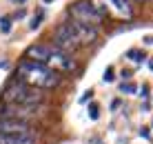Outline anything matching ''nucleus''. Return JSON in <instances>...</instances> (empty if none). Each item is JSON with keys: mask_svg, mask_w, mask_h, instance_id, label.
Returning a JSON list of instances; mask_svg holds the SVG:
<instances>
[{"mask_svg": "<svg viewBox=\"0 0 153 144\" xmlns=\"http://www.w3.org/2000/svg\"><path fill=\"white\" fill-rule=\"evenodd\" d=\"M20 71V78L25 80L31 87H40V89H51L60 82V78L56 76V71L51 67L42 65V62H36V60H25L22 65L18 67Z\"/></svg>", "mask_w": 153, "mask_h": 144, "instance_id": "obj_1", "label": "nucleus"}, {"mask_svg": "<svg viewBox=\"0 0 153 144\" xmlns=\"http://www.w3.org/2000/svg\"><path fill=\"white\" fill-rule=\"evenodd\" d=\"M2 100L7 104H22V106H36L40 104V95L31 84H27L22 78L11 80L7 89L2 91Z\"/></svg>", "mask_w": 153, "mask_h": 144, "instance_id": "obj_2", "label": "nucleus"}, {"mask_svg": "<svg viewBox=\"0 0 153 144\" xmlns=\"http://www.w3.org/2000/svg\"><path fill=\"white\" fill-rule=\"evenodd\" d=\"M71 16H73V20L84 22V24H91V27H96L100 20H102V13H100L98 9L93 7V2H89V0H82V2L73 4L71 7Z\"/></svg>", "mask_w": 153, "mask_h": 144, "instance_id": "obj_3", "label": "nucleus"}, {"mask_svg": "<svg viewBox=\"0 0 153 144\" xmlns=\"http://www.w3.org/2000/svg\"><path fill=\"white\" fill-rule=\"evenodd\" d=\"M56 47L60 51L62 49H76V47H80V42H78V38H76V33H73V29H71L69 22L60 24L56 29Z\"/></svg>", "mask_w": 153, "mask_h": 144, "instance_id": "obj_4", "label": "nucleus"}, {"mask_svg": "<svg viewBox=\"0 0 153 144\" xmlns=\"http://www.w3.org/2000/svg\"><path fill=\"white\" fill-rule=\"evenodd\" d=\"M0 133H4V135H31V129L25 120L0 118Z\"/></svg>", "mask_w": 153, "mask_h": 144, "instance_id": "obj_5", "label": "nucleus"}, {"mask_svg": "<svg viewBox=\"0 0 153 144\" xmlns=\"http://www.w3.org/2000/svg\"><path fill=\"white\" fill-rule=\"evenodd\" d=\"M69 24H71V29H73V33H76V38H78L80 45H89V42H93L98 38V29H96V27L78 22V20H71Z\"/></svg>", "mask_w": 153, "mask_h": 144, "instance_id": "obj_6", "label": "nucleus"}, {"mask_svg": "<svg viewBox=\"0 0 153 144\" xmlns=\"http://www.w3.org/2000/svg\"><path fill=\"white\" fill-rule=\"evenodd\" d=\"M100 13H107V11H113L118 16H122V18H129L131 16V4L129 0H102V4L100 7H96Z\"/></svg>", "mask_w": 153, "mask_h": 144, "instance_id": "obj_7", "label": "nucleus"}, {"mask_svg": "<svg viewBox=\"0 0 153 144\" xmlns=\"http://www.w3.org/2000/svg\"><path fill=\"white\" fill-rule=\"evenodd\" d=\"M51 51H53V47H47V45H33L27 49V60H36V62H42V65H47L51 58Z\"/></svg>", "mask_w": 153, "mask_h": 144, "instance_id": "obj_8", "label": "nucleus"}, {"mask_svg": "<svg viewBox=\"0 0 153 144\" xmlns=\"http://www.w3.org/2000/svg\"><path fill=\"white\" fill-rule=\"evenodd\" d=\"M47 67H56V69H62V71H69V69H73V60H69V56L56 47L51 51V58L47 62Z\"/></svg>", "mask_w": 153, "mask_h": 144, "instance_id": "obj_9", "label": "nucleus"}, {"mask_svg": "<svg viewBox=\"0 0 153 144\" xmlns=\"http://www.w3.org/2000/svg\"><path fill=\"white\" fill-rule=\"evenodd\" d=\"M0 144H33L31 135H4L0 133Z\"/></svg>", "mask_w": 153, "mask_h": 144, "instance_id": "obj_10", "label": "nucleus"}, {"mask_svg": "<svg viewBox=\"0 0 153 144\" xmlns=\"http://www.w3.org/2000/svg\"><path fill=\"white\" fill-rule=\"evenodd\" d=\"M0 29H2L4 33L11 29V18H9V16H2V18H0Z\"/></svg>", "mask_w": 153, "mask_h": 144, "instance_id": "obj_11", "label": "nucleus"}, {"mask_svg": "<svg viewBox=\"0 0 153 144\" xmlns=\"http://www.w3.org/2000/svg\"><path fill=\"white\" fill-rule=\"evenodd\" d=\"M98 111H100V109H98V104H96V102L89 104V115H91V120H98V115H100Z\"/></svg>", "mask_w": 153, "mask_h": 144, "instance_id": "obj_12", "label": "nucleus"}, {"mask_svg": "<svg viewBox=\"0 0 153 144\" xmlns=\"http://www.w3.org/2000/svg\"><path fill=\"white\" fill-rule=\"evenodd\" d=\"M120 91H122V93H135V91H138V87H135V84H122V87H120Z\"/></svg>", "mask_w": 153, "mask_h": 144, "instance_id": "obj_13", "label": "nucleus"}, {"mask_svg": "<svg viewBox=\"0 0 153 144\" xmlns=\"http://www.w3.org/2000/svg\"><path fill=\"white\" fill-rule=\"evenodd\" d=\"M126 56H129V58H133V60H135V62H140V60H142V58H144V53H140L138 49H131L129 53H126Z\"/></svg>", "mask_w": 153, "mask_h": 144, "instance_id": "obj_14", "label": "nucleus"}, {"mask_svg": "<svg viewBox=\"0 0 153 144\" xmlns=\"http://www.w3.org/2000/svg\"><path fill=\"white\" fill-rule=\"evenodd\" d=\"M104 82H111V80H113V69H107V71H104Z\"/></svg>", "mask_w": 153, "mask_h": 144, "instance_id": "obj_15", "label": "nucleus"}, {"mask_svg": "<svg viewBox=\"0 0 153 144\" xmlns=\"http://www.w3.org/2000/svg\"><path fill=\"white\" fill-rule=\"evenodd\" d=\"M40 20H42V13H38V18H33V22H31V29H38V27H40Z\"/></svg>", "mask_w": 153, "mask_h": 144, "instance_id": "obj_16", "label": "nucleus"}, {"mask_svg": "<svg viewBox=\"0 0 153 144\" xmlns=\"http://www.w3.org/2000/svg\"><path fill=\"white\" fill-rule=\"evenodd\" d=\"M151 71H153V60H151Z\"/></svg>", "mask_w": 153, "mask_h": 144, "instance_id": "obj_17", "label": "nucleus"}, {"mask_svg": "<svg viewBox=\"0 0 153 144\" xmlns=\"http://www.w3.org/2000/svg\"><path fill=\"white\" fill-rule=\"evenodd\" d=\"M140 2H144V0H140Z\"/></svg>", "mask_w": 153, "mask_h": 144, "instance_id": "obj_18", "label": "nucleus"}]
</instances>
